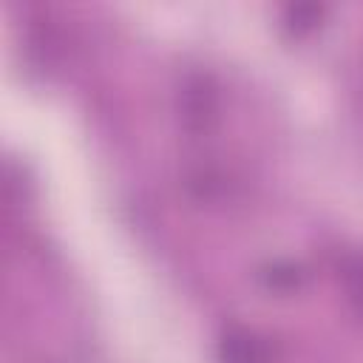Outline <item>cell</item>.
<instances>
[{
  "instance_id": "cell-2",
  "label": "cell",
  "mask_w": 363,
  "mask_h": 363,
  "mask_svg": "<svg viewBox=\"0 0 363 363\" xmlns=\"http://www.w3.org/2000/svg\"><path fill=\"white\" fill-rule=\"evenodd\" d=\"M340 278L346 284V292L352 298V303L363 312V258H349L340 267Z\"/></svg>"
},
{
  "instance_id": "cell-3",
  "label": "cell",
  "mask_w": 363,
  "mask_h": 363,
  "mask_svg": "<svg viewBox=\"0 0 363 363\" xmlns=\"http://www.w3.org/2000/svg\"><path fill=\"white\" fill-rule=\"evenodd\" d=\"M298 281H301V272L295 267H269L267 269V284L275 289H292V286H298Z\"/></svg>"
},
{
  "instance_id": "cell-4",
  "label": "cell",
  "mask_w": 363,
  "mask_h": 363,
  "mask_svg": "<svg viewBox=\"0 0 363 363\" xmlns=\"http://www.w3.org/2000/svg\"><path fill=\"white\" fill-rule=\"evenodd\" d=\"M318 17H320V9H315V6H298V9H292L289 11V28L292 31H306V28H312L315 23H318Z\"/></svg>"
},
{
  "instance_id": "cell-1",
  "label": "cell",
  "mask_w": 363,
  "mask_h": 363,
  "mask_svg": "<svg viewBox=\"0 0 363 363\" xmlns=\"http://www.w3.org/2000/svg\"><path fill=\"white\" fill-rule=\"evenodd\" d=\"M218 360L221 363H272V352L255 332L247 329H227L218 340Z\"/></svg>"
}]
</instances>
